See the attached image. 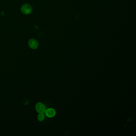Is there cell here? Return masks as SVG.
Returning a JSON list of instances; mask_svg holds the SVG:
<instances>
[{"label":"cell","mask_w":136,"mask_h":136,"mask_svg":"<svg viewBox=\"0 0 136 136\" xmlns=\"http://www.w3.org/2000/svg\"><path fill=\"white\" fill-rule=\"evenodd\" d=\"M32 10V8L29 4H25L22 5L21 8V11L23 14L28 15L31 13Z\"/></svg>","instance_id":"obj_1"},{"label":"cell","mask_w":136,"mask_h":136,"mask_svg":"<svg viewBox=\"0 0 136 136\" xmlns=\"http://www.w3.org/2000/svg\"><path fill=\"white\" fill-rule=\"evenodd\" d=\"M35 109L38 113L44 114L46 111V107L45 105L41 102H38L36 104Z\"/></svg>","instance_id":"obj_2"},{"label":"cell","mask_w":136,"mask_h":136,"mask_svg":"<svg viewBox=\"0 0 136 136\" xmlns=\"http://www.w3.org/2000/svg\"><path fill=\"white\" fill-rule=\"evenodd\" d=\"M28 44L30 48L33 50L37 49L39 46L38 42L35 39L30 40L28 41Z\"/></svg>","instance_id":"obj_3"},{"label":"cell","mask_w":136,"mask_h":136,"mask_svg":"<svg viewBox=\"0 0 136 136\" xmlns=\"http://www.w3.org/2000/svg\"><path fill=\"white\" fill-rule=\"evenodd\" d=\"M45 115L49 118H52L55 116L56 112L54 109L52 108H49L46 109L45 112Z\"/></svg>","instance_id":"obj_4"},{"label":"cell","mask_w":136,"mask_h":136,"mask_svg":"<svg viewBox=\"0 0 136 136\" xmlns=\"http://www.w3.org/2000/svg\"><path fill=\"white\" fill-rule=\"evenodd\" d=\"M45 118V116H44V113H39L38 116H37V119L39 121H42L44 120Z\"/></svg>","instance_id":"obj_5"}]
</instances>
